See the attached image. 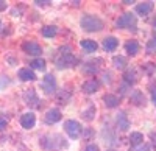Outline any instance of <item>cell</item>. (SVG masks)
Returning <instances> with one entry per match:
<instances>
[{
	"mask_svg": "<svg viewBox=\"0 0 156 151\" xmlns=\"http://www.w3.org/2000/svg\"><path fill=\"white\" fill-rule=\"evenodd\" d=\"M80 25L84 31L94 33V31H100L103 28V20L97 16H92V14H84L80 20Z\"/></svg>",
	"mask_w": 156,
	"mask_h": 151,
	"instance_id": "2",
	"label": "cell"
},
{
	"mask_svg": "<svg viewBox=\"0 0 156 151\" xmlns=\"http://www.w3.org/2000/svg\"><path fill=\"white\" fill-rule=\"evenodd\" d=\"M108 151H115V149H108Z\"/></svg>",
	"mask_w": 156,
	"mask_h": 151,
	"instance_id": "36",
	"label": "cell"
},
{
	"mask_svg": "<svg viewBox=\"0 0 156 151\" xmlns=\"http://www.w3.org/2000/svg\"><path fill=\"white\" fill-rule=\"evenodd\" d=\"M6 9V2L5 0H0V11H5Z\"/></svg>",
	"mask_w": 156,
	"mask_h": 151,
	"instance_id": "33",
	"label": "cell"
},
{
	"mask_svg": "<svg viewBox=\"0 0 156 151\" xmlns=\"http://www.w3.org/2000/svg\"><path fill=\"white\" fill-rule=\"evenodd\" d=\"M101 64V59H95V61H87L86 64L83 66V72L87 73V75H94L100 70V66Z\"/></svg>",
	"mask_w": 156,
	"mask_h": 151,
	"instance_id": "11",
	"label": "cell"
},
{
	"mask_svg": "<svg viewBox=\"0 0 156 151\" xmlns=\"http://www.w3.org/2000/svg\"><path fill=\"white\" fill-rule=\"evenodd\" d=\"M37 6H47L50 2H48V0H44V2H42V0H36V2H34Z\"/></svg>",
	"mask_w": 156,
	"mask_h": 151,
	"instance_id": "32",
	"label": "cell"
},
{
	"mask_svg": "<svg viewBox=\"0 0 156 151\" xmlns=\"http://www.w3.org/2000/svg\"><path fill=\"white\" fill-rule=\"evenodd\" d=\"M31 69H36V70H45V61L42 58H37L34 61H31Z\"/></svg>",
	"mask_w": 156,
	"mask_h": 151,
	"instance_id": "26",
	"label": "cell"
},
{
	"mask_svg": "<svg viewBox=\"0 0 156 151\" xmlns=\"http://www.w3.org/2000/svg\"><path fill=\"white\" fill-rule=\"evenodd\" d=\"M112 64H114L115 69H119V70H123V69L128 66L125 56H114V58H112Z\"/></svg>",
	"mask_w": 156,
	"mask_h": 151,
	"instance_id": "24",
	"label": "cell"
},
{
	"mask_svg": "<svg viewBox=\"0 0 156 151\" xmlns=\"http://www.w3.org/2000/svg\"><path fill=\"white\" fill-rule=\"evenodd\" d=\"M23 100L28 106H39V97L36 95L34 91H27L23 94Z\"/></svg>",
	"mask_w": 156,
	"mask_h": 151,
	"instance_id": "14",
	"label": "cell"
},
{
	"mask_svg": "<svg viewBox=\"0 0 156 151\" xmlns=\"http://www.w3.org/2000/svg\"><path fill=\"white\" fill-rule=\"evenodd\" d=\"M150 139H151V145L156 149V132H150Z\"/></svg>",
	"mask_w": 156,
	"mask_h": 151,
	"instance_id": "31",
	"label": "cell"
},
{
	"mask_svg": "<svg viewBox=\"0 0 156 151\" xmlns=\"http://www.w3.org/2000/svg\"><path fill=\"white\" fill-rule=\"evenodd\" d=\"M123 80H125V83H128V84H134V83H137V73H136V69H128V70L123 73Z\"/></svg>",
	"mask_w": 156,
	"mask_h": 151,
	"instance_id": "20",
	"label": "cell"
},
{
	"mask_svg": "<svg viewBox=\"0 0 156 151\" xmlns=\"http://www.w3.org/2000/svg\"><path fill=\"white\" fill-rule=\"evenodd\" d=\"M153 27L156 28V16H154V19H153Z\"/></svg>",
	"mask_w": 156,
	"mask_h": 151,
	"instance_id": "35",
	"label": "cell"
},
{
	"mask_svg": "<svg viewBox=\"0 0 156 151\" xmlns=\"http://www.w3.org/2000/svg\"><path fill=\"white\" fill-rule=\"evenodd\" d=\"M0 25H2V23H0Z\"/></svg>",
	"mask_w": 156,
	"mask_h": 151,
	"instance_id": "37",
	"label": "cell"
},
{
	"mask_svg": "<svg viewBox=\"0 0 156 151\" xmlns=\"http://www.w3.org/2000/svg\"><path fill=\"white\" fill-rule=\"evenodd\" d=\"M64 131L67 132V136L70 137V139H78V137L83 134L81 125L76 120H67L66 123H64Z\"/></svg>",
	"mask_w": 156,
	"mask_h": 151,
	"instance_id": "4",
	"label": "cell"
},
{
	"mask_svg": "<svg viewBox=\"0 0 156 151\" xmlns=\"http://www.w3.org/2000/svg\"><path fill=\"white\" fill-rule=\"evenodd\" d=\"M95 112H97L95 106H94V105H90L86 111H83V112H81V117H83V120L90 122V120H94V117H95Z\"/></svg>",
	"mask_w": 156,
	"mask_h": 151,
	"instance_id": "22",
	"label": "cell"
},
{
	"mask_svg": "<svg viewBox=\"0 0 156 151\" xmlns=\"http://www.w3.org/2000/svg\"><path fill=\"white\" fill-rule=\"evenodd\" d=\"M100 81L97 80V78H90V80H87L83 86H81V91L84 92V94H95L98 89H100Z\"/></svg>",
	"mask_w": 156,
	"mask_h": 151,
	"instance_id": "9",
	"label": "cell"
},
{
	"mask_svg": "<svg viewBox=\"0 0 156 151\" xmlns=\"http://www.w3.org/2000/svg\"><path fill=\"white\" fill-rule=\"evenodd\" d=\"M142 142H144V136L140 132H131V136H129V143H131V146H139Z\"/></svg>",
	"mask_w": 156,
	"mask_h": 151,
	"instance_id": "25",
	"label": "cell"
},
{
	"mask_svg": "<svg viewBox=\"0 0 156 151\" xmlns=\"http://www.w3.org/2000/svg\"><path fill=\"white\" fill-rule=\"evenodd\" d=\"M22 50H23L27 55H31V56H39V55L42 53L41 45L36 44V42H33V41H25V42L22 44Z\"/></svg>",
	"mask_w": 156,
	"mask_h": 151,
	"instance_id": "6",
	"label": "cell"
},
{
	"mask_svg": "<svg viewBox=\"0 0 156 151\" xmlns=\"http://www.w3.org/2000/svg\"><path fill=\"white\" fill-rule=\"evenodd\" d=\"M56 33H58V27H55V25H47V27L41 30V34L44 37H53L56 36Z\"/></svg>",
	"mask_w": 156,
	"mask_h": 151,
	"instance_id": "23",
	"label": "cell"
},
{
	"mask_svg": "<svg viewBox=\"0 0 156 151\" xmlns=\"http://www.w3.org/2000/svg\"><path fill=\"white\" fill-rule=\"evenodd\" d=\"M115 125H117V128H119L120 131H126L129 128V120L126 117L125 112H119L115 117Z\"/></svg>",
	"mask_w": 156,
	"mask_h": 151,
	"instance_id": "12",
	"label": "cell"
},
{
	"mask_svg": "<svg viewBox=\"0 0 156 151\" xmlns=\"http://www.w3.org/2000/svg\"><path fill=\"white\" fill-rule=\"evenodd\" d=\"M139 42L137 41H128L126 44H125V50H126V53L129 55V56H136L137 53H139Z\"/></svg>",
	"mask_w": 156,
	"mask_h": 151,
	"instance_id": "19",
	"label": "cell"
},
{
	"mask_svg": "<svg viewBox=\"0 0 156 151\" xmlns=\"http://www.w3.org/2000/svg\"><path fill=\"white\" fill-rule=\"evenodd\" d=\"M151 100H153V105L156 106V89L151 91Z\"/></svg>",
	"mask_w": 156,
	"mask_h": 151,
	"instance_id": "34",
	"label": "cell"
},
{
	"mask_svg": "<svg viewBox=\"0 0 156 151\" xmlns=\"http://www.w3.org/2000/svg\"><path fill=\"white\" fill-rule=\"evenodd\" d=\"M129 98H131V103L136 105V106H140V105L145 103V97H144V94H142L140 91H134Z\"/></svg>",
	"mask_w": 156,
	"mask_h": 151,
	"instance_id": "21",
	"label": "cell"
},
{
	"mask_svg": "<svg viewBox=\"0 0 156 151\" xmlns=\"http://www.w3.org/2000/svg\"><path fill=\"white\" fill-rule=\"evenodd\" d=\"M117 28H125V30H131L136 31L137 30V19L133 12H125L123 16L119 17V20L115 22Z\"/></svg>",
	"mask_w": 156,
	"mask_h": 151,
	"instance_id": "3",
	"label": "cell"
},
{
	"mask_svg": "<svg viewBox=\"0 0 156 151\" xmlns=\"http://www.w3.org/2000/svg\"><path fill=\"white\" fill-rule=\"evenodd\" d=\"M84 151H98V145H95V143H89V145L86 146Z\"/></svg>",
	"mask_w": 156,
	"mask_h": 151,
	"instance_id": "29",
	"label": "cell"
},
{
	"mask_svg": "<svg viewBox=\"0 0 156 151\" xmlns=\"http://www.w3.org/2000/svg\"><path fill=\"white\" fill-rule=\"evenodd\" d=\"M103 103H105V106L106 108H117L119 106V103H120V100L117 98L115 95H112V94H106L105 97H103Z\"/></svg>",
	"mask_w": 156,
	"mask_h": 151,
	"instance_id": "17",
	"label": "cell"
},
{
	"mask_svg": "<svg viewBox=\"0 0 156 151\" xmlns=\"http://www.w3.org/2000/svg\"><path fill=\"white\" fill-rule=\"evenodd\" d=\"M50 139L51 140H48L47 136L42 137L41 139V146H44L47 149H58V148H62L64 145H66L64 140H62V137H59V136H50Z\"/></svg>",
	"mask_w": 156,
	"mask_h": 151,
	"instance_id": "5",
	"label": "cell"
},
{
	"mask_svg": "<svg viewBox=\"0 0 156 151\" xmlns=\"http://www.w3.org/2000/svg\"><path fill=\"white\" fill-rule=\"evenodd\" d=\"M55 64L58 69H67V67H72L76 64V58L72 55V48L64 45L59 48V55L55 61Z\"/></svg>",
	"mask_w": 156,
	"mask_h": 151,
	"instance_id": "1",
	"label": "cell"
},
{
	"mask_svg": "<svg viewBox=\"0 0 156 151\" xmlns=\"http://www.w3.org/2000/svg\"><path fill=\"white\" fill-rule=\"evenodd\" d=\"M153 11V2H144V3H139L136 6V12L140 16H147Z\"/></svg>",
	"mask_w": 156,
	"mask_h": 151,
	"instance_id": "15",
	"label": "cell"
},
{
	"mask_svg": "<svg viewBox=\"0 0 156 151\" xmlns=\"http://www.w3.org/2000/svg\"><path fill=\"white\" fill-rule=\"evenodd\" d=\"M17 75H19V78H20L22 81H34V80H36V75H34V72H33L31 69H27V67L20 69Z\"/></svg>",
	"mask_w": 156,
	"mask_h": 151,
	"instance_id": "16",
	"label": "cell"
},
{
	"mask_svg": "<svg viewBox=\"0 0 156 151\" xmlns=\"http://www.w3.org/2000/svg\"><path fill=\"white\" fill-rule=\"evenodd\" d=\"M62 118V114H61V111L56 109V108H51L45 112V115H44V120L47 125H55L56 122H59Z\"/></svg>",
	"mask_w": 156,
	"mask_h": 151,
	"instance_id": "8",
	"label": "cell"
},
{
	"mask_svg": "<svg viewBox=\"0 0 156 151\" xmlns=\"http://www.w3.org/2000/svg\"><path fill=\"white\" fill-rule=\"evenodd\" d=\"M117 45H119V39L114 36H109V37H105L103 39V48L106 50V52H114V50L117 48Z\"/></svg>",
	"mask_w": 156,
	"mask_h": 151,
	"instance_id": "13",
	"label": "cell"
},
{
	"mask_svg": "<svg viewBox=\"0 0 156 151\" xmlns=\"http://www.w3.org/2000/svg\"><path fill=\"white\" fill-rule=\"evenodd\" d=\"M129 151H150V145H147V143H140L139 146H133Z\"/></svg>",
	"mask_w": 156,
	"mask_h": 151,
	"instance_id": "28",
	"label": "cell"
},
{
	"mask_svg": "<svg viewBox=\"0 0 156 151\" xmlns=\"http://www.w3.org/2000/svg\"><path fill=\"white\" fill-rule=\"evenodd\" d=\"M41 86H42V89H44V92H45L47 95L53 94L55 89H56V81H55V78H53V75H51V73L45 75L44 80H42V83H41Z\"/></svg>",
	"mask_w": 156,
	"mask_h": 151,
	"instance_id": "7",
	"label": "cell"
},
{
	"mask_svg": "<svg viewBox=\"0 0 156 151\" xmlns=\"http://www.w3.org/2000/svg\"><path fill=\"white\" fill-rule=\"evenodd\" d=\"M80 45H81L83 50H86L87 53H92V52H95V50L98 48V44L95 41H92V39H83L80 42Z\"/></svg>",
	"mask_w": 156,
	"mask_h": 151,
	"instance_id": "18",
	"label": "cell"
},
{
	"mask_svg": "<svg viewBox=\"0 0 156 151\" xmlns=\"http://www.w3.org/2000/svg\"><path fill=\"white\" fill-rule=\"evenodd\" d=\"M6 125H8L6 118H3V117H0V131H3V129L6 128Z\"/></svg>",
	"mask_w": 156,
	"mask_h": 151,
	"instance_id": "30",
	"label": "cell"
},
{
	"mask_svg": "<svg viewBox=\"0 0 156 151\" xmlns=\"http://www.w3.org/2000/svg\"><path fill=\"white\" fill-rule=\"evenodd\" d=\"M20 125H22V128H25V129H31L36 125V115L33 114V112H27V114H23L20 117Z\"/></svg>",
	"mask_w": 156,
	"mask_h": 151,
	"instance_id": "10",
	"label": "cell"
},
{
	"mask_svg": "<svg viewBox=\"0 0 156 151\" xmlns=\"http://www.w3.org/2000/svg\"><path fill=\"white\" fill-rule=\"evenodd\" d=\"M147 53L148 55H154L156 53V36L151 37V39L148 41V44H147Z\"/></svg>",
	"mask_w": 156,
	"mask_h": 151,
	"instance_id": "27",
	"label": "cell"
}]
</instances>
